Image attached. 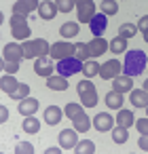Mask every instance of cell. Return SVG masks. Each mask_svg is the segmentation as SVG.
Returning a JSON list of instances; mask_svg holds the SVG:
<instances>
[{
	"label": "cell",
	"instance_id": "cell-1",
	"mask_svg": "<svg viewBox=\"0 0 148 154\" xmlns=\"http://www.w3.org/2000/svg\"><path fill=\"white\" fill-rule=\"evenodd\" d=\"M148 63V57L144 51L140 49H131V51H125V61H123V74L127 76H140L144 72Z\"/></svg>",
	"mask_w": 148,
	"mask_h": 154
},
{
	"label": "cell",
	"instance_id": "cell-2",
	"mask_svg": "<svg viewBox=\"0 0 148 154\" xmlns=\"http://www.w3.org/2000/svg\"><path fill=\"white\" fill-rule=\"evenodd\" d=\"M21 49H24V59H38L51 51V45L45 38H28L21 42Z\"/></svg>",
	"mask_w": 148,
	"mask_h": 154
},
{
	"label": "cell",
	"instance_id": "cell-3",
	"mask_svg": "<svg viewBox=\"0 0 148 154\" xmlns=\"http://www.w3.org/2000/svg\"><path fill=\"white\" fill-rule=\"evenodd\" d=\"M11 34H13V38L15 40H28L30 38V26H28V19H26V15H19V13H13V17H11Z\"/></svg>",
	"mask_w": 148,
	"mask_h": 154
},
{
	"label": "cell",
	"instance_id": "cell-4",
	"mask_svg": "<svg viewBox=\"0 0 148 154\" xmlns=\"http://www.w3.org/2000/svg\"><path fill=\"white\" fill-rule=\"evenodd\" d=\"M83 63L85 61H80L78 57H66V59H59L57 61V66H55V70H57V74H61V76H72V74H78V72H83Z\"/></svg>",
	"mask_w": 148,
	"mask_h": 154
},
{
	"label": "cell",
	"instance_id": "cell-5",
	"mask_svg": "<svg viewBox=\"0 0 148 154\" xmlns=\"http://www.w3.org/2000/svg\"><path fill=\"white\" fill-rule=\"evenodd\" d=\"M74 2H76L78 23H89L95 17V2L93 0H74Z\"/></svg>",
	"mask_w": 148,
	"mask_h": 154
},
{
	"label": "cell",
	"instance_id": "cell-6",
	"mask_svg": "<svg viewBox=\"0 0 148 154\" xmlns=\"http://www.w3.org/2000/svg\"><path fill=\"white\" fill-rule=\"evenodd\" d=\"M74 55V45L68 42V40H59V42H53L51 45V51H49V57L59 61V59H66V57H72Z\"/></svg>",
	"mask_w": 148,
	"mask_h": 154
},
{
	"label": "cell",
	"instance_id": "cell-7",
	"mask_svg": "<svg viewBox=\"0 0 148 154\" xmlns=\"http://www.w3.org/2000/svg\"><path fill=\"white\" fill-rule=\"evenodd\" d=\"M121 72H123V63L116 61V59H108L106 63L99 66V76H102L104 80H112V78H116Z\"/></svg>",
	"mask_w": 148,
	"mask_h": 154
},
{
	"label": "cell",
	"instance_id": "cell-8",
	"mask_svg": "<svg viewBox=\"0 0 148 154\" xmlns=\"http://www.w3.org/2000/svg\"><path fill=\"white\" fill-rule=\"evenodd\" d=\"M76 133H78L76 129H64V131H59V133H57L59 148H64V150L76 148V143H78V135H76Z\"/></svg>",
	"mask_w": 148,
	"mask_h": 154
},
{
	"label": "cell",
	"instance_id": "cell-9",
	"mask_svg": "<svg viewBox=\"0 0 148 154\" xmlns=\"http://www.w3.org/2000/svg\"><path fill=\"white\" fill-rule=\"evenodd\" d=\"M87 47H89L91 57H99V55H104V53L108 51L110 42H108L104 36H93V40H89V42H87Z\"/></svg>",
	"mask_w": 148,
	"mask_h": 154
},
{
	"label": "cell",
	"instance_id": "cell-10",
	"mask_svg": "<svg viewBox=\"0 0 148 154\" xmlns=\"http://www.w3.org/2000/svg\"><path fill=\"white\" fill-rule=\"evenodd\" d=\"M2 59L5 61H21L24 59V49L17 42H9L2 49Z\"/></svg>",
	"mask_w": 148,
	"mask_h": 154
},
{
	"label": "cell",
	"instance_id": "cell-11",
	"mask_svg": "<svg viewBox=\"0 0 148 154\" xmlns=\"http://www.w3.org/2000/svg\"><path fill=\"white\" fill-rule=\"evenodd\" d=\"M53 70H55V66L51 63V59L45 55V57H38V59H34V72L38 74V76H43V78H49V76H53Z\"/></svg>",
	"mask_w": 148,
	"mask_h": 154
},
{
	"label": "cell",
	"instance_id": "cell-12",
	"mask_svg": "<svg viewBox=\"0 0 148 154\" xmlns=\"http://www.w3.org/2000/svg\"><path fill=\"white\" fill-rule=\"evenodd\" d=\"M114 122H116V120H114L108 112H99L97 116H93V127H95V131H102V133L112 131Z\"/></svg>",
	"mask_w": 148,
	"mask_h": 154
},
{
	"label": "cell",
	"instance_id": "cell-13",
	"mask_svg": "<svg viewBox=\"0 0 148 154\" xmlns=\"http://www.w3.org/2000/svg\"><path fill=\"white\" fill-rule=\"evenodd\" d=\"M89 28H91V34L93 36H102L108 28V15L104 13H95V17L89 21Z\"/></svg>",
	"mask_w": 148,
	"mask_h": 154
},
{
	"label": "cell",
	"instance_id": "cell-14",
	"mask_svg": "<svg viewBox=\"0 0 148 154\" xmlns=\"http://www.w3.org/2000/svg\"><path fill=\"white\" fill-rule=\"evenodd\" d=\"M38 15H40V19H45V21L55 19V15H57L55 0H43V2L38 5Z\"/></svg>",
	"mask_w": 148,
	"mask_h": 154
},
{
	"label": "cell",
	"instance_id": "cell-15",
	"mask_svg": "<svg viewBox=\"0 0 148 154\" xmlns=\"http://www.w3.org/2000/svg\"><path fill=\"white\" fill-rule=\"evenodd\" d=\"M38 0H15L13 5V13H19V15H30L32 11H38Z\"/></svg>",
	"mask_w": 148,
	"mask_h": 154
},
{
	"label": "cell",
	"instance_id": "cell-16",
	"mask_svg": "<svg viewBox=\"0 0 148 154\" xmlns=\"http://www.w3.org/2000/svg\"><path fill=\"white\" fill-rule=\"evenodd\" d=\"M17 112L21 114V116H32V114H36L38 112V99H34V97H26V99H21L19 101V106H17Z\"/></svg>",
	"mask_w": 148,
	"mask_h": 154
},
{
	"label": "cell",
	"instance_id": "cell-17",
	"mask_svg": "<svg viewBox=\"0 0 148 154\" xmlns=\"http://www.w3.org/2000/svg\"><path fill=\"white\" fill-rule=\"evenodd\" d=\"M129 101L133 108H146L148 106V93L144 89H131L129 91Z\"/></svg>",
	"mask_w": 148,
	"mask_h": 154
},
{
	"label": "cell",
	"instance_id": "cell-18",
	"mask_svg": "<svg viewBox=\"0 0 148 154\" xmlns=\"http://www.w3.org/2000/svg\"><path fill=\"white\" fill-rule=\"evenodd\" d=\"M112 80H114V91H118V93H129V91L133 89V76L118 74V76L112 78Z\"/></svg>",
	"mask_w": 148,
	"mask_h": 154
},
{
	"label": "cell",
	"instance_id": "cell-19",
	"mask_svg": "<svg viewBox=\"0 0 148 154\" xmlns=\"http://www.w3.org/2000/svg\"><path fill=\"white\" fill-rule=\"evenodd\" d=\"M43 118H45L47 125H57V122L64 118V110H61L59 106H49V108L45 110Z\"/></svg>",
	"mask_w": 148,
	"mask_h": 154
},
{
	"label": "cell",
	"instance_id": "cell-20",
	"mask_svg": "<svg viewBox=\"0 0 148 154\" xmlns=\"http://www.w3.org/2000/svg\"><path fill=\"white\" fill-rule=\"evenodd\" d=\"M123 101H125L123 93H118V91H114V89L106 93V106H108L110 110H121V108H123Z\"/></svg>",
	"mask_w": 148,
	"mask_h": 154
},
{
	"label": "cell",
	"instance_id": "cell-21",
	"mask_svg": "<svg viewBox=\"0 0 148 154\" xmlns=\"http://www.w3.org/2000/svg\"><path fill=\"white\" fill-rule=\"evenodd\" d=\"M72 122H74V129H76L78 133H87V131L93 127V120H91V118L85 114V110H83V112H80L76 118H72Z\"/></svg>",
	"mask_w": 148,
	"mask_h": 154
},
{
	"label": "cell",
	"instance_id": "cell-22",
	"mask_svg": "<svg viewBox=\"0 0 148 154\" xmlns=\"http://www.w3.org/2000/svg\"><path fill=\"white\" fill-rule=\"evenodd\" d=\"M47 87H49L51 91H66V89H68V78L61 76V74L49 76V78H47Z\"/></svg>",
	"mask_w": 148,
	"mask_h": 154
},
{
	"label": "cell",
	"instance_id": "cell-23",
	"mask_svg": "<svg viewBox=\"0 0 148 154\" xmlns=\"http://www.w3.org/2000/svg\"><path fill=\"white\" fill-rule=\"evenodd\" d=\"M116 125H121V127H125V129H129L131 125H135V116H133V112L131 110H118V114H116Z\"/></svg>",
	"mask_w": 148,
	"mask_h": 154
},
{
	"label": "cell",
	"instance_id": "cell-24",
	"mask_svg": "<svg viewBox=\"0 0 148 154\" xmlns=\"http://www.w3.org/2000/svg\"><path fill=\"white\" fill-rule=\"evenodd\" d=\"M21 129H24L26 133H30V135H36V133L40 131V120L34 118V114H32V116H26L24 122H21Z\"/></svg>",
	"mask_w": 148,
	"mask_h": 154
},
{
	"label": "cell",
	"instance_id": "cell-25",
	"mask_svg": "<svg viewBox=\"0 0 148 154\" xmlns=\"http://www.w3.org/2000/svg\"><path fill=\"white\" fill-rule=\"evenodd\" d=\"M17 80H15V74H5L2 78H0V87H2V91L7 93V95H11L15 89H17Z\"/></svg>",
	"mask_w": 148,
	"mask_h": 154
},
{
	"label": "cell",
	"instance_id": "cell-26",
	"mask_svg": "<svg viewBox=\"0 0 148 154\" xmlns=\"http://www.w3.org/2000/svg\"><path fill=\"white\" fill-rule=\"evenodd\" d=\"M108 51H112L114 55H118V53H125V51H127V38H123V36H114V38L110 40V47H108Z\"/></svg>",
	"mask_w": 148,
	"mask_h": 154
},
{
	"label": "cell",
	"instance_id": "cell-27",
	"mask_svg": "<svg viewBox=\"0 0 148 154\" xmlns=\"http://www.w3.org/2000/svg\"><path fill=\"white\" fill-rule=\"evenodd\" d=\"M83 74H85V78H93V76H97L99 74V63L91 57V59H87L85 63H83Z\"/></svg>",
	"mask_w": 148,
	"mask_h": 154
},
{
	"label": "cell",
	"instance_id": "cell-28",
	"mask_svg": "<svg viewBox=\"0 0 148 154\" xmlns=\"http://www.w3.org/2000/svg\"><path fill=\"white\" fill-rule=\"evenodd\" d=\"M78 97H80V103H83L85 108H95V106H97V89L85 91V93H80Z\"/></svg>",
	"mask_w": 148,
	"mask_h": 154
},
{
	"label": "cell",
	"instance_id": "cell-29",
	"mask_svg": "<svg viewBox=\"0 0 148 154\" xmlns=\"http://www.w3.org/2000/svg\"><path fill=\"white\" fill-rule=\"evenodd\" d=\"M59 34L64 38H74L78 34V21H66L61 28H59Z\"/></svg>",
	"mask_w": 148,
	"mask_h": 154
},
{
	"label": "cell",
	"instance_id": "cell-30",
	"mask_svg": "<svg viewBox=\"0 0 148 154\" xmlns=\"http://www.w3.org/2000/svg\"><path fill=\"white\" fill-rule=\"evenodd\" d=\"M129 139V129H125V127H121V125H116L114 129H112V141L114 143H125Z\"/></svg>",
	"mask_w": 148,
	"mask_h": 154
},
{
	"label": "cell",
	"instance_id": "cell-31",
	"mask_svg": "<svg viewBox=\"0 0 148 154\" xmlns=\"http://www.w3.org/2000/svg\"><path fill=\"white\" fill-rule=\"evenodd\" d=\"M74 57H78L80 61H87V59H91V53H89V47H87V42H76V45H74Z\"/></svg>",
	"mask_w": 148,
	"mask_h": 154
},
{
	"label": "cell",
	"instance_id": "cell-32",
	"mask_svg": "<svg viewBox=\"0 0 148 154\" xmlns=\"http://www.w3.org/2000/svg\"><path fill=\"white\" fill-rule=\"evenodd\" d=\"M99 11L104 15H116L118 13V2H116V0H102Z\"/></svg>",
	"mask_w": 148,
	"mask_h": 154
},
{
	"label": "cell",
	"instance_id": "cell-33",
	"mask_svg": "<svg viewBox=\"0 0 148 154\" xmlns=\"http://www.w3.org/2000/svg\"><path fill=\"white\" fill-rule=\"evenodd\" d=\"M30 95V85H26V82H19L17 85V89L11 93V99H17V101H21V99H26Z\"/></svg>",
	"mask_w": 148,
	"mask_h": 154
},
{
	"label": "cell",
	"instance_id": "cell-34",
	"mask_svg": "<svg viewBox=\"0 0 148 154\" xmlns=\"http://www.w3.org/2000/svg\"><path fill=\"white\" fill-rule=\"evenodd\" d=\"M83 108H85L83 103H74V101H70V103H66V108H64V114H66V116L72 120V118H76V116L83 112Z\"/></svg>",
	"mask_w": 148,
	"mask_h": 154
},
{
	"label": "cell",
	"instance_id": "cell-35",
	"mask_svg": "<svg viewBox=\"0 0 148 154\" xmlns=\"http://www.w3.org/2000/svg\"><path fill=\"white\" fill-rule=\"evenodd\" d=\"M137 34V26L135 23H123L121 28H118V36H123V38H133Z\"/></svg>",
	"mask_w": 148,
	"mask_h": 154
},
{
	"label": "cell",
	"instance_id": "cell-36",
	"mask_svg": "<svg viewBox=\"0 0 148 154\" xmlns=\"http://www.w3.org/2000/svg\"><path fill=\"white\" fill-rule=\"evenodd\" d=\"M74 150H76L78 154H93V152H95V143H93L91 139H83V141L76 143Z\"/></svg>",
	"mask_w": 148,
	"mask_h": 154
},
{
	"label": "cell",
	"instance_id": "cell-37",
	"mask_svg": "<svg viewBox=\"0 0 148 154\" xmlns=\"http://www.w3.org/2000/svg\"><path fill=\"white\" fill-rule=\"evenodd\" d=\"M55 5H57V11H61V13H70L72 9H76L74 0H55Z\"/></svg>",
	"mask_w": 148,
	"mask_h": 154
},
{
	"label": "cell",
	"instance_id": "cell-38",
	"mask_svg": "<svg viewBox=\"0 0 148 154\" xmlns=\"http://www.w3.org/2000/svg\"><path fill=\"white\" fill-rule=\"evenodd\" d=\"M2 70L7 74H17L19 72V61H5L2 59Z\"/></svg>",
	"mask_w": 148,
	"mask_h": 154
},
{
	"label": "cell",
	"instance_id": "cell-39",
	"mask_svg": "<svg viewBox=\"0 0 148 154\" xmlns=\"http://www.w3.org/2000/svg\"><path fill=\"white\" fill-rule=\"evenodd\" d=\"M15 152H17V154H32V152H34V146H32L30 141H19L17 148H15Z\"/></svg>",
	"mask_w": 148,
	"mask_h": 154
},
{
	"label": "cell",
	"instance_id": "cell-40",
	"mask_svg": "<svg viewBox=\"0 0 148 154\" xmlns=\"http://www.w3.org/2000/svg\"><path fill=\"white\" fill-rule=\"evenodd\" d=\"M135 129L144 135V133H148V116L146 118H140V120H135Z\"/></svg>",
	"mask_w": 148,
	"mask_h": 154
},
{
	"label": "cell",
	"instance_id": "cell-41",
	"mask_svg": "<svg viewBox=\"0 0 148 154\" xmlns=\"http://www.w3.org/2000/svg\"><path fill=\"white\" fill-rule=\"evenodd\" d=\"M137 146H140V150H144V152H148V133H144V135H140V139H137Z\"/></svg>",
	"mask_w": 148,
	"mask_h": 154
},
{
	"label": "cell",
	"instance_id": "cell-42",
	"mask_svg": "<svg viewBox=\"0 0 148 154\" xmlns=\"http://www.w3.org/2000/svg\"><path fill=\"white\" fill-rule=\"evenodd\" d=\"M137 30L148 32V15H146V17H140V21H137Z\"/></svg>",
	"mask_w": 148,
	"mask_h": 154
},
{
	"label": "cell",
	"instance_id": "cell-43",
	"mask_svg": "<svg viewBox=\"0 0 148 154\" xmlns=\"http://www.w3.org/2000/svg\"><path fill=\"white\" fill-rule=\"evenodd\" d=\"M9 120V110L7 106H0V122H7Z\"/></svg>",
	"mask_w": 148,
	"mask_h": 154
},
{
	"label": "cell",
	"instance_id": "cell-44",
	"mask_svg": "<svg viewBox=\"0 0 148 154\" xmlns=\"http://www.w3.org/2000/svg\"><path fill=\"white\" fill-rule=\"evenodd\" d=\"M47 152H49V154H59L61 150H59V148H47Z\"/></svg>",
	"mask_w": 148,
	"mask_h": 154
},
{
	"label": "cell",
	"instance_id": "cell-45",
	"mask_svg": "<svg viewBox=\"0 0 148 154\" xmlns=\"http://www.w3.org/2000/svg\"><path fill=\"white\" fill-rule=\"evenodd\" d=\"M142 89H144V91H146V93H148V80H146V82H144V87H142Z\"/></svg>",
	"mask_w": 148,
	"mask_h": 154
},
{
	"label": "cell",
	"instance_id": "cell-46",
	"mask_svg": "<svg viewBox=\"0 0 148 154\" xmlns=\"http://www.w3.org/2000/svg\"><path fill=\"white\" fill-rule=\"evenodd\" d=\"M144 40H146V42H148V32H144Z\"/></svg>",
	"mask_w": 148,
	"mask_h": 154
},
{
	"label": "cell",
	"instance_id": "cell-47",
	"mask_svg": "<svg viewBox=\"0 0 148 154\" xmlns=\"http://www.w3.org/2000/svg\"><path fill=\"white\" fill-rule=\"evenodd\" d=\"M144 110H146V116H148V106H146V108H144Z\"/></svg>",
	"mask_w": 148,
	"mask_h": 154
}]
</instances>
